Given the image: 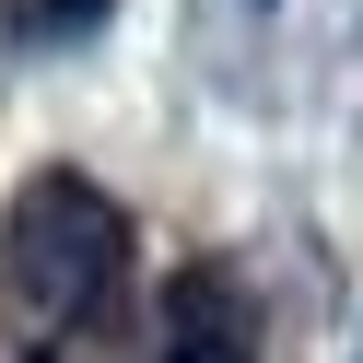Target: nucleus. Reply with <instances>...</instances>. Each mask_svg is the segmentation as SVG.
<instances>
[{"mask_svg": "<svg viewBox=\"0 0 363 363\" xmlns=\"http://www.w3.org/2000/svg\"><path fill=\"white\" fill-rule=\"evenodd\" d=\"M71 24H106V0H12V48H48Z\"/></svg>", "mask_w": 363, "mask_h": 363, "instance_id": "nucleus-3", "label": "nucleus"}, {"mask_svg": "<svg viewBox=\"0 0 363 363\" xmlns=\"http://www.w3.org/2000/svg\"><path fill=\"white\" fill-rule=\"evenodd\" d=\"M129 293V199L48 164L0 211V363H71Z\"/></svg>", "mask_w": 363, "mask_h": 363, "instance_id": "nucleus-1", "label": "nucleus"}, {"mask_svg": "<svg viewBox=\"0 0 363 363\" xmlns=\"http://www.w3.org/2000/svg\"><path fill=\"white\" fill-rule=\"evenodd\" d=\"M129 363H258V293L223 258H188L164 293H152V340Z\"/></svg>", "mask_w": 363, "mask_h": 363, "instance_id": "nucleus-2", "label": "nucleus"}]
</instances>
